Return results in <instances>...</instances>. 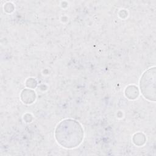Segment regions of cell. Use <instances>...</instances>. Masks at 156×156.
<instances>
[{"label":"cell","instance_id":"7a4b0ae2","mask_svg":"<svg viewBox=\"0 0 156 156\" xmlns=\"http://www.w3.org/2000/svg\"><path fill=\"white\" fill-rule=\"evenodd\" d=\"M140 87L141 90L143 95L146 97V98L152 99V98H154L152 93L154 95H155V69H149L147 72H146L140 82Z\"/></svg>","mask_w":156,"mask_h":156},{"label":"cell","instance_id":"6da1fadb","mask_svg":"<svg viewBox=\"0 0 156 156\" xmlns=\"http://www.w3.org/2000/svg\"><path fill=\"white\" fill-rule=\"evenodd\" d=\"M82 130L77 122L72 120L62 121L56 130V138L65 147H75L80 142Z\"/></svg>","mask_w":156,"mask_h":156}]
</instances>
